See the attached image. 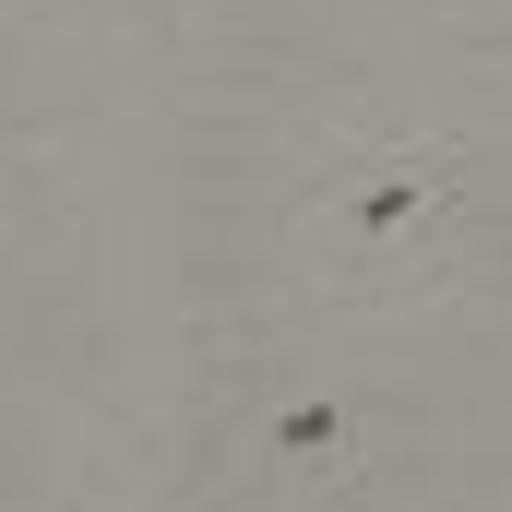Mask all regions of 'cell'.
Wrapping results in <instances>:
<instances>
[{
	"instance_id": "6da1fadb",
	"label": "cell",
	"mask_w": 512,
	"mask_h": 512,
	"mask_svg": "<svg viewBox=\"0 0 512 512\" xmlns=\"http://www.w3.org/2000/svg\"><path fill=\"white\" fill-rule=\"evenodd\" d=\"M477 143L465 131H370L310 191V274L358 310L429 298L453 274V227L477 215Z\"/></svg>"
},
{
	"instance_id": "7a4b0ae2",
	"label": "cell",
	"mask_w": 512,
	"mask_h": 512,
	"mask_svg": "<svg viewBox=\"0 0 512 512\" xmlns=\"http://www.w3.org/2000/svg\"><path fill=\"white\" fill-rule=\"evenodd\" d=\"M251 453L274 465V477H298V489H346L358 465H370V417L346 405V393H274L251 417Z\"/></svg>"
}]
</instances>
